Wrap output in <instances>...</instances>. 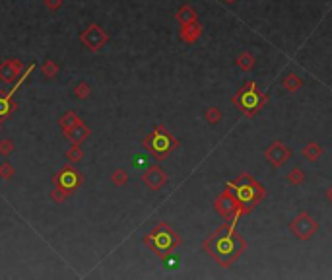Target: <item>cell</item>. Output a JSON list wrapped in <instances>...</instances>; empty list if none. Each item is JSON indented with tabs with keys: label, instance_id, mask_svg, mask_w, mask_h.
<instances>
[{
	"label": "cell",
	"instance_id": "obj_23",
	"mask_svg": "<svg viewBox=\"0 0 332 280\" xmlns=\"http://www.w3.org/2000/svg\"><path fill=\"white\" fill-rule=\"evenodd\" d=\"M111 181H113V185L123 187V185H127V183H129V173H127L125 169H115V171H113V175H111Z\"/></svg>",
	"mask_w": 332,
	"mask_h": 280
},
{
	"label": "cell",
	"instance_id": "obj_33",
	"mask_svg": "<svg viewBox=\"0 0 332 280\" xmlns=\"http://www.w3.org/2000/svg\"><path fill=\"white\" fill-rule=\"evenodd\" d=\"M327 199H329V200L332 202V187L329 189V191H327Z\"/></svg>",
	"mask_w": 332,
	"mask_h": 280
},
{
	"label": "cell",
	"instance_id": "obj_5",
	"mask_svg": "<svg viewBox=\"0 0 332 280\" xmlns=\"http://www.w3.org/2000/svg\"><path fill=\"white\" fill-rule=\"evenodd\" d=\"M266 103V94H262L257 86V82H249L247 86H243L235 98H233V105H237L247 117H253L260 111V107Z\"/></svg>",
	"mask_w": 332,
	"mask_h": 280
},
{
	"label": "cell",
	"instance_id": "obj_10",
	"mask_svg": "<svg viewBox=\"0 0 332 280\" xmlns=\"http://www.w3.org/2000/svg\"><path fill=\"white\" fill-rule=\"evenodd\" d=\"M23 74V62L19 59H6L0 62V80L4 84H14Z\"/></svg>",
	"mask_w": 332,
	"mask_h": 280
},
{
	"label": "cell",
	"instance_id": "obj_3",
	"mask_svg": "<svg viewBox=\"0 0 332 280\" xmlns=\"http://www.w3.org/2000/svg\"><path fill=\"white\" fill-rule=\"evenodd\" d=\"M144 243H146L158 257H166L167 253L175 251V249L181 245V238L177 236V232H175L169 224L162 222V224H158V226L144 238Z\"/></svg>",
	"mask_w": 332,
	"mask_h": 280
},
{
	"label": "cell",
	"instance_id": "obj_24",
	"mask_svg": "<svg viewBox=\"0 0 332 280\" xmlns=\"http://www.w3.org/2000/svg\"><path fill=\"white\" fill-rule=\"evenodd\" d=\"M68 193L66 191H62L60 187H55V189H51V200L53 202H56V204H64L66 200H68Z\"/></svg>",
	"mask_w": 332,
	"mask_h": 280
},
{
	"label": "cell",
	"instance_id": "obj_29",
	"mask_svg": "<svg viewBox=\"0 0 332 280\" xmlns=\"http://www.w3.org/2000/svg\"><path fill=\"white\" fill-rule=\"evenodd\" d=\"M220 119H221V111H220V109H216V107L208 109V113H206V121H208V123L216 125V123H218Z\"/></svg>",
	"mask_w": 332,
	"mask_h": 280
},
{
	"label": "cell",
	"instance_id": "obj_9",
	"mask_svg": "<svg viewBox=\"0 0 332 280\" xmlns=\"http://www.w3.org/2000/svg\"><path fill=\"white\" fill-rule=\"evenodd\" d=\"M290 230L295 234V238H299V240H309V238L319 230V224H317L307 212H301V214L290 224Z\"/></svg>",
	"mask_w": 332,
	"mask_h": 280
},
{
	"label": "cell",
	"instance_id": "obj_2",
	"mask_svg": "<svg viewBox=\"0 0 332 280\" xmlns=\"http://www.w3.org/2000/svg\"><path fill=\"white\" fill-rule=\"evenodd\" d=\"M227 191L233 195L237 204L243 208V212H251L262 199H264V189L258 181H255L249 173H241L237 179L227 183Z\"/></svg>",
	"mask_w": 332,
	"mask_h": 280
},
{
	"label": "cell",
	"instance_id": "obj_21",
	"mask_svg": "<svg viewBox=\"0 0 332 280\" xmlns=\"http://www.w3.org/2000/svg\"><path fill=\"white\" fill-rule=\"evenodd\" d=\"M162 261H164V267H166L167 271H175V269H179V265H181L179 255H175L173 251L167 253L166 257H162Z\"/></svg>",
	"mask_w": 332,
	"mask_h": 280
},
{
	"label": "cell",
	"instance_id": "obj_32",
	"mask_svg": "<svg viewBox=\"0 0 332 280\" xmlns=\"http://www.w3.org/2000/svg\"><path fill=\"white\" fill-rule=\"evenodd\" d=\"M45 6L49 8V10H58L60 6H62V0H45Z\"/></svg>",
	"mask_w": 332,
	"mask_h": 280
},
{
	"label": "cell",
	"instance_id": "obj_17",
	"mask_svg": "<svg viewBox=\"0 0 332 280\" xmlns=\"http://www.w3.org/2000/svg\"><path fill=\"white\" fill-rule=\"evenodd\" d=\"M177 21L181 23V25H186V23H192V21H196V12L190 8V6H183L179 12H177Z\"/></svg>",
	"mask_w": 332,
	"mask_h": 280
},
{
	"label": "cell",
	"instance_id": "obj_19",
	"mask_svg": "<svg viewBox=\"0 0 332 280\" xmlns=\"http://www.w3.org/2000/svg\"><path fill=\"white\" fill-rule=\"evenodd\" d=\"M321 154H323V148H321L317 142H309V144L305 146V150H303V156H305L307 160H317Z\"/></svg>",
	"mask_w": 332,
	"mask_h": 280
},
{
	"label": "cell",
	"instance_id": "obj_34",
	"mask_svg": "<svg viewBox=\"0 0 332 280\" xmlns=\"http://www.w3.org/2000/svg\"><path fill=\"white\" fill-rule=\"evenodd\" d=\"M2 123H4V119H0V133H2Z\"/></svg>",
	"mask_w": 332,
	"mask_h": 280
},
{
	"label": "cell",
	"instance_id": "obj_35",
	"mask_svg": "<svg viewBox=\"0 0 332 280\" xmlns=\"http://www.w3.org/2000/svg\"><path fill=\"white\" fill-rule=\"evenodd\" d=\"M223 2H229V4H233V2H235V0H223Z\"/></svg>",
	"mask_w": 332,
	"mask_h": 280
},
{
	"label": "cell",
	"instance_id": "obj_11",
	"mask_svg": "<svg viewBox=\"0 0 332 280\" xmlns=\"http://www.w3.org/2000/svg\"><path fill=\"white\" fill-rule=\"evenodd\" d=\"M142 181H144V185H146L148 189H152V191H160V189H162V187L167 183V175L162 167L152 165V167H148V169L144 171Z\"/></svg>",
	"mask_w": 332,
	"mask_h": 280
},
{
	"label": "cell",
	"instance_id": "obj_4",
	"mask_svg": "<svg viewBox=\"0 0 332 280\" xmlns=\"http://www.w3.org/2000/svg\"><path fill=\"white\" fill-rule=\"evenodd\" d=\"M142 146L156 158V160H166L169 154L179 146L177 139L167 131L164 125H158L146 139L142 140Z\"/></svg>",
	"mask_w": 332,
	"mask_h": 280
},
{
	"label": "cell",
	"instance_id": "obj_22",
	"mask_svg": "<svg viewBox=\"0 0 332 280\" xmlns=\"http://www.w3.org/2000/svg\"><path fill=\"white\" fill-rule=\"evenodd\" d=\"M284 88L290 90V92H297L301 88V78L295 76V74H288L286 80H284Z\"/></svg>",
	"mask_w": 332,
	"mask_h": 280
},
{
	"label": "cell",
	"instance_id": "obj_15",
	"mask_svg": "<svg viewBox=\"0 0 332 280\" xmlns=\"http://www.w3.org/2000/svg\"><path fill=\"white\" fill-rule=\"evenodd\" d=\"M16 109H18V103L12 101V98H8L4 90H0V119H8Z\"/></svg>",
	"mask_w": 332,
	"mask_h": 280
},
{
	"label": "cell",
	"instance_id": "obj_7",
	"mask_svg": "<svg viewBox=\"0 0 332 280\" xmlns=\"http://www.w3.org/2000/svg\"><path fill=\"white\" fill-rule=\"evenodd\" d=\"M214 204H216L218 214H220L223 220H229L231 224H237V220L245 214V212H243V208L237 204V200L233 199V195H231L227 189H225L221 195H218V197H216Z\"/></svg>",
	"mask_w": 332,
	"mask_h": 280
},
{
	"label": "cell",
	"instance_id": "obj_27",
	"mask_svg": "<svg viewBox=\"0 0 332 280\" xmlns=\"http://www.w3.org/2000/svg\"><path fill=\"white\" fill-rule=\"evenodd\" d=\"M288 181H290L292 185H301V183H303V171L297 169V167H294V169L288 173Z\"/></svg>",
	"mask_w": 332,
	"mask_h": 280
},
{
	"label": "cell",
	"instance_id": "obj_6",
	"mask_svg": "<svg viewBox=\"0 0 332 280\" xmlns=\"http://www.w3.org/2000/svg\"><path fill=\"white\" fill-rule=\"evenodd\" d=\"M53 183H55V187H60L68 195H74L84 185V175L72 163H66L53 175Z\"/></svg>",
	"mask_w": 332,
	"mask_h": 280
},
{
	"label": "cell",
	"instance_id": "obj_25",
	"mask_svg": "<svg viewBox=\"0 0 332 280\" xmlns=\"http://www.w3.org/2000/svg\"><path fill=\"white\" fill-rule=\"evenodd\" d=\"M74 96H76L78 100H86V98L92 96V90H90V86H88L86 82H80V84L74 86Z\"/></svg>",
	"mask_w": 332,
	"mask_h": 280
},
{
	"label": "cell",
	"instance_id": "obj_18",
	"mask_svg": "<svg viewBox=\"0 0 332 280\" xmlns=\"http://www.w3.org/2000/svg\"><path fill=\"white\" fill-rule=\"evenodd\" d=\"M41 72H43V76H45V78H51V80H53V78H56V76H58L60 66H58L55 60H51V59H49V60H45V62H43Z\"/></svg>",
	"mask_w": 332,
	"mask_h": 280
},
{
	"label": "cell",
	"instance_id": "obj_12",
	"mask_svg": "<svg viewBox=\"0 0 332 280\" xmlns=\"http://www.w3.org/2000/svg\"><path fill=\"white\" fill-rule=\"evenodd\" d=\"M290 150L280 142V140H276L268 150H266V158H268V161L274 165V167H280L284 161H288L290 160Z\"/></svg>",
	"mask_w": 332,
	"mask_h": 280
},
{
	"label": "cell",
	"instance_id": "obj_28",
	"mask_svg": "<svg viewBox=\"0 0 332 280\" xmlns=\"http://www.w3.org/2000/svg\"><path fill=\"white\" fill-rule=\"evenodd\" d=\"M0 177H2V179L14 177V165H12L10 161H4V163L0 165Z\"/></svg>",
	"mask_w": 332,
	"mask_h": 280
},
{
	"label": "cell",
	"instance_id": "obj_14",
	"mask_svg": "<svg viewBox=\"0 0 332 280\" xmlns=\"http://www.w3.org/2000/svg\"><path fill=\"white\" fill-rule=\"evenodd\" d=\"M200 35H202V25L198 21H192V23H186L181 27V39L184 43H194V41H198Z\"/></svg>",
	"mask_w": 332,
	"mask_h": 280
},
{
	"label": "cell",
	"instance_id": "obj_20",
	"mask_svg": "<svg viewBox=\"0 0 332 280\" xmlns=\"http://www.w3.org/2000/svg\"><path fill=\"white\" fill-rule=\"evenodd\" d=\"M66 158H68L70 163H78V161L84 158V152H82L80 144H72V146L66 150Z\"/></svg>",
	"mask_w": 332,
	"mask_h": 280
},
{
	"label": "cell",
	"instance_id": "obj_8",
	"mask_svg": "<svg viewBox=\"0 0 332 280\" xmlns=\"http://www.w3.org/2000/svg\"><path fill=\"white\" fill-rule=\"evenodd\" d=\"M80 41L92 51V53H97V51H101L105 45H107V41H109V35L97 25V23H92L90 27H86L84 31H82V35H80Z\"/></svg>",
	"mask_w": 332,
	"mask_h": 280
},
{
	"label": "cell",
	"instance_id": "obj_31",
	"mask_svg": "<svg viewBox=\"0 0 332 280\" xmlns=\"http://www.w3.org/2000/svg\"><path fill=\"white\" fill-rule=\"evenodd\" d=\"M132 165H134V167H146V165H148V158L142 156V154H136L134 160H132Z\"/></svg>",
	"mask_w": 332,
	"mask_h": 280
},
{
	"label": "cell",
	"instance_id": "obj_26",
	"mask_svg": "<svg viewBox=\"0 0 332 280\" xmlns=\"http://www.w3.org/2000/svg\"><path fill=\"white\" fill-rule=\"evenodd\" d=\"M237 64H239L243 70H251V68H253V64H255V59H253V55L243 53V55H239V57H237Z\"/></svg>",
	"mask_w": 332,
	"mask_h": 280
},
{
	"label": "cell",
	"instance_id": "obj_30",
	"mask_svg": "<svg viewBox=\"0 0 332 280\" xmlns=\"http://www.w3.org/2000/svg\"><path fill=\"white\" fill-rule=\"evenodd\" d=\"M14 152V142L12 140H0V154L6 158V156H10Z\"/></svg>",
	"mask_w": 332,
	"mask_h": 280
},
{
	"label": "cell",
	"instance_id": "obj_16",
	"mask_svg": "<svg viewBox=\"0 0 332 280\" xmlns=\"http://www.w3.org/2000/svg\"><path fill=\"white\" fill-rule=\"evenodd\" d=\"M82 119L78 117V113L76 111H66L60 119H58V125H60V129H62V133H66L68 129H72L76 123H80Z\"/></svg>",
	"mask_w": 332,
	"mask_h": 280
},
{
	"label": "cell",
	"instance_id": "obj_1",
	"mask_svg": "<svg viewBox=\"0 0 332 280\" xmlns=\"http://www.w3.org/2000/svg\"><path fill=\"white\" fill-rule=\"evenodd\" d=\"M204 251L208 255H212L223 269H227L233 261H237L241 257V253L247 249L245 240L235 232V224H223L220 226L208 240H204L202 243Z\"/></svg>",
	"mask_w": 332,
	"mask_h": 280
},
{
	"label": "cell",
	"instance_id": "obj_13",
	"mask_svg": "<svg viewBox=\"0 0 332 280\" xmlns=\"http://www.w3.org/2000/svg\"><path fill=\"white\" fill-rule=\"evenodd\" d=\"M62 135L70 140L72 144H82L84 140L92 135V131H90V127H88L84 121H80V123H76L72 129H68V131L62 133Z\"/></svg>",
	"mask_w": 332,
	"mask_h": 280
}]
</instances>
